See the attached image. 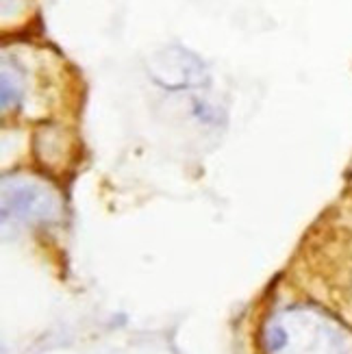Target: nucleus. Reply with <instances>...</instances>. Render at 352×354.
<instances>
[{
    "mask_svg": "<svg viewBox=\"0 0 352 354\" xmlns=\"http://www.w3.org/2000/svg\"><path fill=\"white\" fill-rule=\"evenodd\" d=\"M3 213L24 224H50L59 218L61 200L37 178L13 176L3 180Z\"/></svg>",
    "mask_w": 352,
    "mask_h": 354,
    "instance_id": "obj_2",
    "label": "nucleus"
},
{
    "mask_svg": "<svg viewBox=\"0 0 352 354\" xmlns=\"http://www.w3.org/2000/svg\"><path fill=\"white\" fill-rule=\"evenodd\" d=\"M261 354H352V333L313 306H287L266 319Z\"/></svg>",
    "mask_w": 352,
    "mask_h": 354,
    "instance_id": "obj_1",
    "label": "nucleus"
}]
</instances>
